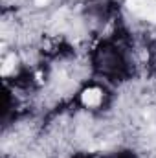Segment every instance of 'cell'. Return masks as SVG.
<instances>
[{
  "label": "cell",
  "instance_id": "cell-1",
  "mask_svg": "<svg viewBox=\"0 0 156 158\" xmlns=\"http://www.w3.org/2000/svg\"><path fill=\"white\" fill-rule=\"evenodd\" d=\"M127 7L136 15L156 22V4L153 0H127Z\"/></svg>",
  "mask_w": 156,
  "mask_h": 158
},
{
  "label": "cell",
  "instance_id": "cell-2",
  "mask_svg": "<svg viewBox=\"0 0 156 158\" xmlns=\"http://www.w3.org/2000/svg\"><path fill=\"white\" fill-rule=\"evenodd\" d=\"M81 98H83V103H84V105L94 107V105H97V103L101 101V92H99L97 88H88V90L83 92Z\"/></svg>",
  "mask_w": 156,
  "mask_h": 158
},
{
  "label": "cell",
  "instance_id": "cell-3",
  "mask_svg": "<svg viewBox=\"0 0 156 158\" xmlns=\"http://www.w3.org/2000/svg\"><path fill=\"white\" fill-rule=\"evenodd\" d=\"M13 63H15V57H9L6 63H4V68H2V74H7L9 70H11V66H13Z\"/></svg>",
  "mask_w": 156,
  "mask_h": 158
},
{
  "label": "cell",
  "instance_id": "cell-4",
  "mask_svg": "<svg viewBox=\"0 0 156 158\" xmlns=\"http://www.w3.org/2000/svg\"><path fill=\"white\" fill-rule=\"evenodd\" d=\"M35 2H37V4H44V2H46V0H35Z\"/></svg>",
  "mask_w": 156,
  "mask_h": 158
}]
</instances>
